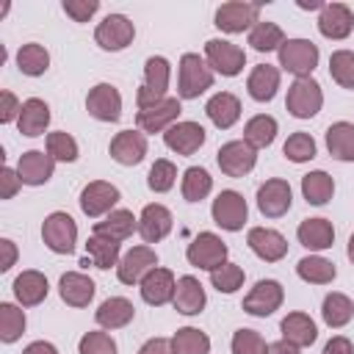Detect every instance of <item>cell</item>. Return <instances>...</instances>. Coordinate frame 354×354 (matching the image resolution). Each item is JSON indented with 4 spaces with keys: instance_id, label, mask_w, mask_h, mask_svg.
<instances>
[{
    "instance_id": "cell-3",
    "label": "cell",
    "mask_w": 354,
    "mask_h": 354,
    "mask_svg": "<svg viewBox=\"0 0 354 354\" xmlns=\"http://www.w3.org/2000/svg\"><path fill=\"white\" fill-rule=\"evenodd\" d=\"M41 241L55 254H72L75 243H77V224H75V218L69 213H64V210L50 213L44 218V224H41Z\"/></svg>"
},
{
    "instance_id": "cell-8",
    "label": "cell",
    "mask_w": 354,
    "mask_h": 354,
    "mask_svg": "<svg viewBox=\"0 0 354 354\" xmlns=\"http://www.w3.org/2000/svg\"><path fill=\"white\" fill-rule=\"evenodd\" d=\"M205 61L213 72H218L224 77H235L246 64V53L227 39H207L205 41Z\"/></svg>"
},
{
    "instance_id": "cell-7",
    "label": "cell",
    "mask_w": 354,
    "mask_h": 354,
    "mask_svg": "<svg viewBox=\"0 0 354 354\" xmlns=\"http://www.w3.org/2000/svg\"><path fill=\"white\" fill-rule=\"evenodd\" d=\"M257 22H260V3L232 0L216 8V28L224 33H243L252 30Z\"/></svg>"
},
{
    "instance_id": "cell-39",
    "label": "cell",
    "mask_w": 354,
    "mask_h": 354,
    "mask_svg": "<svg viewBox=\"0 0 354 354\" xmlns=\"http://www.w3.org/2000/svg\"><path fill=\"white\" fill-rule=\"evenodd\" d=\"M17 66H19L22 75L39 77V75H44L47 66H50V53H47L41 44H36V41L22 44V47L17 50Z\"/></svg>"
},
{
    "instance_id": "cell-11",
    "label": "cell",
    "mask_w": 354,
    "mask_h": 354,
    "mask_svg": "<svg viewBox=\"0 0 354 354\" xmlns=\"http://www.w3.org/2000/svg\"><path fill=\"white\" fill-rule=\"evenodd\" d=\"M133 36H136V28H133V22H130L124 14H108V17L97 25V30H94V41H97L102 50H108V53L124 50V47L133 41Z\"/></svg>"
},
{
    "instance_id": "cell-20",
    "label": "cell",
    "mask_w": 354,
    "mask_h": 354,
    "mask_svg": "<svg viewBox=\"0 0 354 354\" xmlns=\"http://www.w3.org/2000/svg\"><path fill=\"white\" fill-rule=\"evenodd\" d=\"M171 224H174L171 210L166 205L152 202L138 216V235L144 238V243H158V241H163L171 232Z\"/></svg>"
},
{
    "instance_id": "cell-16",
    "label": "cell",
    "mask_w": 354,
    "mask_h": 354,
    "mask_svg": "<svg viewBox=\"0 0 354 354\" xmlns=\"http://www.w3.org/2000/svg\"><path fill=\"white\" fill-rule=\"evenodd\" d=\"M86 111L100 122H119V116H122V94H119V88L111 86V83H97L94 88H88Z\"/></svg>"
},
{
    "instance_id": "cell-19",
    "label": "cell",
    "mask_w": 354,
    "mask_h": 354,
    "mask_svg": "<svg viewBox=\"0 0 354 354\" xmlns=\"http://www.w3.org/2000/svg\"><path fill=\"white\" fill-rule=\"evenodd\" d=\"M111 158L122 166H138L147 158V136L141 130H122L111 138Z\"/></svg>"
},
{
    "instance_id": "cell-10",
    "label": "cell",
    "mask_w": 354,
    "mask_h": 354,
    "mask_svg": "<svg viewBox=\"0 0 354 354\" xmlns=\"http://www.w3.org/2000/svg\"><path fill=\"white\" fill-rule=\"evenodd\" d=\"M216 160H218V169L227 177H246L257 163V149H252L243 138L241 141H227V144L218 147Z\"/></svg>"
},
{
    "instance_id": "cell-42",
    "label": "cell",
    "mask_w": 354,
    "mask_h": 354,
    "mask_svg": "<svg viewBox=\"0 0 354 354\" xmlns=\"http://www.w3.org/2000/svg\"><path fill=\"white\" fill-rule=\"evenodd\" d=\"M213 191V177L202 166H191L183 174V199L185 202H202Z\"/></svg>"
},
{
    "instance_id": "cell-32",
    "label": "cell",
    "mask_w": 354,
    "mask_h": 354,
    "mask_svg": "<svg viewBox=\"0 0 354 354\" xmlns=\"http://www.w3.org/2000/svg\"><path fill=\"white\" fill-rule=\"evenodd\" d=\"M47 124H50V108H47V102L39 100V97L25 100L22 108H19V119H17L19 133L28 136V138H36V136H41L47 130Z\"/></svg>"
},
{
    "instance_id": "cell-21",
    "label": "cell",
    "mask_w": 354,
    "mask_h": 354,
    "mask_svg": "<svg viewBox=\"0 0 354 354\" xmlns=\"http://www.w3.org/2000/svg\"><path fill=\"white\" fill-rule=\"evenodd\" d=\"M163 144L177 155H194L205 144V127L199 122H177L163 133Z\"/></svg>"
},
{
    "instance_id": "cell-48",
    "label": "cell",
    "mask_w": 354,
    "mask_h": 354,
    "mask_svg": "<svg viewBox=\"0 0 354 354\" xmlns=\"http://www.w3.org/2000/svg\"><path fill=\"white\" fill-rule=\"evenodd\" d=\"M174 180H177V166L166 158H158L147 174V185L155 191V194H166L174 188Z\"/></svg>"
},
{
    "instance_id": "cell-54",
    "label": "cell",
    "mask_w": 354,
    "mask_h": 354,
    "mask_svg": "<svg viewBox=\"0 0 354 354\" xmlns=\"http://www.w3.org/2000/svg\"><path fill=\"white\" fill-rule=\"evenodd\" d=\"M19 108H22V102H19L8 88L0 91V122H3V124L19 119Z\"/></svg>"
},
{
    "instance_id": "cell-9",
    "label": "cell",
    "mask_w": 354,
    "mask_h": 354,
    "mask_svg": "<svg viewBox=\"0 0 354 354\" xmlns=\"http://www.w3.org/2000/svg\"><path fill=\"white\" fill-rule=\"evenodd\" d=\"M210 216H213V221H216L221 230L238 232V230H243V224H246L249 207H246V199H243L238 191H221V194L213 199Z\"/></svg>"
},
{
    "instance_id": "cell-46",
    "label": "cell",
    "mask_w": 354,
    "mask_h": 354,
    "mask_svg": "<svg viewBox=\"0 0 354 354\" xmlns=\"http://www.w3.org/2000/svg\"><path fill=\"white\" fill-rule=\"evenodd\" d=\"M329 75L337 86L354 88V53L351 50H335L329 55Z\"/></svg>"
},
{
    "instance_id": "cell-60",
    "label": "cell",
    "mask_w": 354,
    "mask_h": 354,
    "mask_svg": "<svg viewBox=\"0 0 354 354\" xmlns=\"http://www.w3.org/2000/svg\"><path fill=\"white\" fill-rule=\"evenodd\" d=\"M268 354H299V348L288 340H277V343H268Z\"/></svg>"
},
{
    "instance_id": "cell-23",
    "label": "cell",
    "mask_w": 354,
    "mask_h": 354,
    "mask_svg": "<svg viewBox=\"0 0 354 354\" xmlns=\"http://www.w3.org/2000/svg\"><path fill=\"white\" fill-rule=\"evenodd\" d=\"M174 288H177V279L169 268H160L155 266L144 279H141V299L152 307H160L166 301L174 299Z\"/></svg>"
},
{
    "instance_id": "cell-40",
    "label": "cell",
    "mask_w": 354,
    "mask_h": 354,
    "mask_svg": "<svg viewBox=\"0 0 354 354\" xmlns=\"http://www.w3.org/2000/svg\"><path fill=\"white\" fill-rule=\"evenodd\" d=\"M301 194L310 205H326L335 194V180L326 171H310L301 177Z\"/></svg>"
},
{
    "instance_id": "cell-14",
    "label": "cell",
    "mask_w": 354,
    "mask_h": 354,
    "mask_svg": "<svg viewBox=\"0 0 354 354\" xmlns=\"http://www.w3.org/2000/svg\"><path fill=\"white\" fill-rule=\"evenodd\" d=\"M290 202H293V191L288 185V180H266L260 188H257V210L266 216V218H279L290 210Z\"/></svg>"
},
{
    "instance_id": "cell-50",
    "label": "cell",
    "mask_w": 354,
    "mask_h": 354,
    "mask_svg": "<svg viewBox=\"0 0 354 354\" xmlns=\"http://www.w3.org/2000/svg\"><path fill=\"white\" fill-rule=\"evenodd\" d=\"M210 285L218 293H235L243 285V268L235 263H224L216 271H210Z\"/></svg>"
},
{
    "instance_id": "cell-53",
    "label": "cell",
    "mask_w": 354,
    "mask_h": 354,
    "mask_svg": "<svg viewBox=\"0 0 354 354\" xmlns=\"http://www.w3.org/2000/svg\"><path fill=\"white\" fill-rule=\"evenodd\" d=\"M100 8V0H64V11L75 22H88Z\"/></svg>"
},
{
    "instance_id": "cell-2",
    "label": "cell",
    "mask_w": 354,
    "mask_h": 354,
    "mask_svg": "<svg viewBox=\"0 0 354 354\" xmlns=\"http://www.w3.org/2000/svg\"><path fill=\"white\" fill-rule=\"evenodd\" d=\"M169 75H171V66H169V61L163 55H149L147 58V64H144V86L136 94L138 111H147V108H152V105L166 100Z\"/></svg>"
},
{
    "instance_id": "cell-61",
    "label": "cell",
    "mask_w": 354,
    "mask_h": 354,
    "mask_svg": "<svg viewBox=\"0 0 354 354\" xmlns=\"http://www.w3.org/2000/svg\"><path fill=\"white\" fill-rule=\"evenodd\" d=\"M296 6H299V8H310V11H315V8H324L326 3H321V0H296Z\"/></svg>"
},
{
    "instance_id": "cell-33",
    "label": "cell",
    "mask_w": 354,
    "mask_h": 354,
    "mask_svg": "<svg viewBox=\"0 0 354 354\" xmlns=\"http://www.w3.org/2000/svg\"><path fill=\"white\" fill-rule=\"evenodd\" d=\"M47 277L41 271H22L17 279H14V296L22 307H36L47 299Z\"/></svg>"
},
{
    "instance_id": "cell-55",
    "label": "cell",
    "mask_w": 354,
    "mask_h": 354,
    "mask_svg": "<svg viewBox=\"0 0 354 354\" xmlns=\"http://www.w3.org/2000/svg\"><path fill=\"white\" fill-rule=\"evenodd\" d=\"M19 185H22V180H19L17 169L3 166V169H0V199H11V196L19 191Z\"/></svg>"
},
{
    "instance_id": "cell-47",
    "label": "cell",
    "mask_w": 354,
    "mask_h": 354,
    "mask_svg": "<svg viewBox=\"0 0 354 354\" xmlns=\"http://www.w3.org/2000/svg\"><path fill=\"white\" fill-rule=\"evenodd\" d=\"M282 155L288 160H293V163H307V160L315 158V138L310 133H301L299 130V133L288 136V141L282 147Z\"/></svg>"
},
{
    "instance_id": "cell-57",
    "label": "cell",
    "mask_w": 354,
    "mask_h": 354,
    "mask_svg": "<svg viewBox=\"0 0 354 354\" xmlns=\"http://www.w3.org/2000/svg\"><path fill=\"white\" fill-rule=\"evenodd\" d=\"M324 354H354V346H351V340H348V337L335 335V337L324 346Z\"/></svg>"
},
{
    "instance_id": "cell-59",
    "label": "cell",
    "mask_w": 354,
    "mask_h": 354,
    "mask_svg": "<svg viewBox=\"0 0 354 354\" xmlns=\"http://www.w3.org/2000/svg\"><path fill=\"white\" fill-rule=\"evenodd\" d=\"M22 354H58V348L53 343H47V340H33V343H28L22 348Z\"/></svg>"
},
{
    "instance_id": "cell-44",
    "label": "cell",
    "mask_w": 354,
    "mask_h": 354,
    "mask_svg": "<svg viewBox=\"0 0 354 354\" xmlns=\"http://www.w3.org/2000/svg\"><path fill=\"white\" fill-rule=\"evenodd\" d=\"M86 252L91 257V263L97 268H111V266H119V243L116 241H108V238H100V235H91L86 241Z\"/></svg>"
},
{
    "instance_id": "cell-34",
    "label": "cell",
    "mask_w": 354,
    "mask_h": 354,
    "mask_svg": "<svg viewBox=\"0 0 354 354\" xmlns=\"http://www.w3.org/2000/svg\"><path fill=\"white\" fill-rule=\"evenodd\" d=\"M246 88H249V97L257 102L274 100V94L279 88V69L271 64H257L246 77Z\"/></svg>"
},
{
    "instance_id": "cell-30",
    "label": "cell",
    "mask_w": 354,
    "mask_h": 354,
    "mask_svg": "<svg viewBox=\"0 0 354 354\" xmlns=\"http://www.w3.org/2000/svg\"><path fill=\"white\" fill-rule=\"evenodd\" d=\"M205 113H207V119H210L218 130H230V127L241 119V100H238L235 94H230V91H218V94H213V97L207 100Z\"/></svg>"
},
{
    "instance_id": "cell-49",
    "label": "cell",
    "mask_w": 354,
    "mask_h": 354,
    "mask_svg": "<svg viewBox=\"0 0 354 354\" xmlns=\"http://www.w3.org/2000/svg\"><path fill=\"white\" fill-rule=\"evenodd\" d=\"M47 152H50L53 160L72 163V160H77V141L69 133H64V130L47 133Z\"/></svg>"
},
{
    "instance_id": "cell-51",
    "label": "cell",
    "mask_w": 354,
    "mask_h": 354,
    "mask_svg": "<svg viewBox=\"0 0 354 354\" xmlns=\"http://www.w3.org/2000/svg\"><path fill=\"white\" fill-rule=\"evenodd\" d=\"M232 354H268V343L254 329H238L232 335Z\"/></svg>"
},
{
    "instance_id": "cell-28",
    "label": "cell",
    "mask_w": 354,
    "mask_h": 354,
    "mask_svg": "<svg viewBox=\"0 0 354 354\" xmlns=\"http://www.w3.org/2000/svg\"><path fill=\"white\" fill-rule=\"evenodd\" d=\"M133 318H136V307H133V301L124 299V296H111V299H105V301L97 307V313H94V321H97L102 329H122V326H127Z\"/></svg>"
},
{
    "instance_id": "cell-24",
    "label": "cell",
    "mask_w": 354,
    "mask_h": 354,
    "mask_svg": "<svg viewBox=\"0 0 354 354\" xmlns=\"http://www.w3.org/2000/svg\"><path fill=\"white\" fill-rule=\"evenodd\" d=\"M354 28V14L346 3H326L318 14V30L326 39H346Z\"/></svg>"
},
{
    "instance_id": "cell-36",
    "label": "cell",
    "mask_w": 354,
    "mask_h": 354,
    "mask_svg": "<svg viewBox=\"0 0 354 354\" xmlns=\"http://www.w3.org/2000/svg\"><path fill=\"white\" fill-rule=\"evenodd\" d=\"M296 274L310 285H329L337 277V268L332 260H326L321 254H307L296 263Z\"/></svg>"
},
{
    "instance_id": "cell-41",
    "label": "cell",
    "mask_w": 354,
    "mask_h": 354,
    "mask_svg": "<svg viewBox=\"0 0 354 354\" xmlns=\"http://www.w3.org/2000/svg\"><path fill=\"white\" fill-rule=\"evenodd\" d=\"M249 44L252 50L257 53H271V50H279L285 44V33L277 22H257L252 30H249Z\"/></svg>"
},
{
    "instance_id": "cell-35",
    "label": "cell",
    "mask_w": 354,
    "mask_h": 354,
    "mask_svg": "<svg viewBox=\"0 0 354 354\" xmlns=\"http://www.w3.org/2000/svg\"><path fill=\"white\" fill-rule=\"evenodd\" d=\"M326 149L335 160L351 163L354 160V124L351 122H335L326 130Z\"/></svg>"
},
{
    "instance_id": "cell-26",
    "label": "cell",
    "mask_w": 354,
    "mask_h": 354,
    "mask_svg": "<svg viewBox=\"0 0 354 354\" xmlns=\"http://www.w3.org/2000/svg\"><path fill=\"white\" fill-rule=\"evenodd\" d=\"M94 290H97L94 279L80 271H66L58 282V293L69 307H88V301L94 299Z\"/></svg>"
},
{
    "instance_id": "cell-37",
    "label": "cell",
    "mask_w": 354,
    "mask_h": 354,
    "mask_svg": "<svg viewBox=\"0 0 354 354\" xmlns=\"http://www.w3.org/2000/svg\"><path fill=\"white\" fill-rule=\"evenodd\" d=\"M274 138H277V119L268 116V113H257V116H252V119L243 124V141H246L252 149L271 147Z\"/></svg>"
},
{
    "instance_id": "cell-1",
    "label": "cell",
    "mask_w": 354,
    "mask_h": 354,
    "mask_svg": "<svg viewBox=\"0 0 354 354\" xmlns=\"http://www.w3.org/2000/svg\"><path fill=\"white\" fill-rule=\"evenodd\" d=\"M213 86V69L207 66L205 58L196 53H185L180 58V72H177V94L180 100H196Z\"/></svg>"
},
{
    "instance_id": "cell-31",
    "label": "cell",
    "mask_w": 354,
    "mask_h": 354,
    "mask_svg": "<svg viewBox=\"0 0 354 354\" xmlns=\"http://www.w3.org/2000/svg\"><path fill=\"white\" fill-rule=\"evenodd\" d=\"M296 238L310 252H324L335 243V227L326 218H304L296 230Z\"/></svg>"
},
{
    "instance_id": "cell-27",
    "label": "cell",
    "mask_w": 354,
    "mask_h": 354,
    "mask_svg": "<svg viewBox=\"0 0 354 354\" xmlns=\"http://www.w3.org/2000/svg\"><path fill=\"white\" fill-rule=\"evenodd\" d=\"M136 230H138V218H136L130 210L119 207V210H111L102 221H97L91 235H100V238H108V241L122 243V241L130 238Z\"/></svg>"
},
{
    "instance_id": "cell-4",
    "label": "cell",
    "mask_w": 354,
    "mask_h": 354,
    "mask_svg": "<svg viewBox=\"0 0 354 354\" xmlns=\"http://www.w3.org/2000/svg\"><path fill=\"white\" fill-rule=\"evenodd\" d=\"M277 53L279 66L296 77H310L318 66V44H313L310 39H285V44Z\"/></svg>"
},
{
    "instance_id": "cell-58",
    "label": "cell",
    "mask_w": 354,
    "mask_h": 354,
    "mask_svg": "<svg viewBox=\"0 0 354 354\" xmlns=\"http://www.w3.org/2000/svg\"><path fill=\"white\" fill-rule=\"evenodd\" d=\"M0 249H3V260H0V271H8V268L14 266V260H17V246H14V241H8V238H3V241H0Z\"/></svg>"
},
{
    "instance_id": "cell-56",
    "label": "cell",
    "mask_w": 354,
    "mask_h": 354,
    "mask_svg": "<svg viewBox=\"0 0 354 354\" xmlns=\"http://www.w3.org/2000/svg\"><path fill=\"white\" fill-rule=\"evenodd\" d=\"M138 354H174V346L166 337H152L138 348Z\"/></svg>"
},
{
    "instance_id": "cell-29",
    "label": "cell",
    "mask_w": 354,
    "mask_h": 354,
    "mask_svg": "<svg viewBox=\"0 0 354 354\" xmlns=\"http://www.w3.org/2000/svg\"><path fill=\"white\" fill-rule=\"evenodd\" d=\"M279 332H282V340L293 343L296 348L313 346L318 337V326L307 313H288L279 324Z\"/></svg>"
},
{
    "instance_id": "cell-45",
    "label": "cell",
    "mask_w": 354,
    "mask_h": 354,
    "mask_svg": "<svg viewBox=\"0 0 354 354\" xmlns=\"http://www.w3.org/2000/svg\"><path fill=\"white\" fill-rule=\"evenodd\" d=\"M22 332H25V313L17 304L3 301L0 304V340L14 343V340H19Z\"/></svg>"
},
{
    "instance_id": "cell-38",
    "label": "cell",
    "mask_w": 354,
    "mask_h": 354,
    "mask_svg": "<svg viewBox=\"0 0 354 354\" xmlns=\"http://www.w3.org/2000/svg\"><path fill=\"white\" fill-rule=\"evenodd\" d=\"M321 315H324V324H326V326L340 329V326H346V324L351 321L354 304H351V299H348L346 293L332 290V293H326V299H324V304H321Z\"/></svg>"
},
{
    "instance_id": "cell-43",
    "label": "cell",
    "mask_w": 354,
    "mask_h": 354,
    "mask_svg": "<svg viewBox=\"0 0 354 354\" xmlns=\"http://www.w3.org/2000/svg\"><path fill=\"white\" fill-rule=\"evenodd\" d=\"M174 354H210V337L196 326H183L171 337Z\"/></svg>"
},
{
    "instance_id": "cell-15",
    "label": "cell",
    "mask_w": 354,
    "mask_h": 354,
    "mask_svg": "<svg viewBox=\"0 0 354 354\" xmlns=\"http://www.w3.org/2000/svg\"><path fill=\"white\" fill-rule=\"evenodd\" d=\"M116 202H119V188L113 183H105V180H94L80 191V210L88 218L108 216Z\"/></svg>"
},
{
    "instance_id": "cell-6",
    "label": "cell",
    "mask_w": 354,
    "mask_h": 354,
    "mask_svg": "<svg viewBox=\"0 0 354 354\" xmlns=\"http://www.w3.org/2000/svg\"><path fill=\"white\" fill-rule=\"evenodd\" d=\"M227 254H230V249L216 232H199L185 249L188 263L202 268V271H216L218 266L227 263Z\"/></svg>"
},
{
    "instance_id": "cell-17",
    "label": "cell",
    "mask_w": 354,
    "mask_h": 354,
    "mask_svg": "<svg viewBox=\"0 0 354 354\" xmlns=\"http://www.w3.org/2000/svg\"><path fill=\"white\" fill-rule=\"evenodd\" d=\"M183 105H180V97H166L163 102L147 108V111H138L136 116V124L138 130L147 136V133H166L171 124H177V116H180Z\"/></svg>"
},
{
    "instance_id": "cell-62",
    "label": "cell",
    "mask_w": 354,
    "mask_h": 354,
    "mask_svg": "<svg viewBox=\"0 0 354 354\" xmlns=\"http://www.w3.org/2000/svg\"><path fill=\"white\" fill-rule=\"evenodd\" d=\"M346 254H348V260L354 263V232H351V238H348V249H346Z\"/></svg>"
},
{
    "instance_id": "cell-18",
    "label": "cell",
    "mask_w": 354,
    "mask_h": 354,
    "mask_svg": "<svg viewBox=\"0 0 354 354\" xmlns=\"http://www.w3.org/2000/svg\"><path fill=\"white\" fill-rule=\"evenodd\" d=\"M246 243L249 249L266 260V263H279L285 254H288V241L282 232L271 230V227H252L249 235H246Z\"/></svg>"
},
{
    "instance_id": "cell-13",
    "label": "cell",
    "mask_w": 354,
    "mask_h": 354,
    "mask_svg": "<svg viewBox=\"0 0 354 354\" xmlns=\"http://www.w3.org/2000/svg\"><path fill=\"white\" fill-rule=\"evenodd\" d=\"M282 299H285V290H282V285L277 279H260L243 296V310L249 315L266 318V315H271V313H277L282 307Z\"/></svg>"
},
{
    "instance_id": "cell-25",
    "label": "cell",
    "mask_w": 354,
    "mask_h": 354,
    "mask_svg": "<svg viewBox=\"0 0 354 354\" xmlns=\"http://www.w3.org/2000/svg\"><path fill=\"white\" fill-rule=\"evenodd\" d=\"M171 304H174V310L183 313V315H196V313H202L205 304H207V296H205L202 282H199L196 277H191V274L180 277V279H177V288H174Z\"/></svg>"
},
{
    "instance_id": "cell-5",
    "label": "cell",
    "mask_w": 354,
    "mask_h": 354,
    "mask_svg": "<svg viewBox=\"0 0 354 354\" xmlns=\"http://www.w3.org/2000/svg\"><path fill=\"white\" fill-rule=\"evenodd\" d=\"M324 105V91L313 77H296L288 86V97H285V108L290 111V116L296 119H313Z\"/></svg>"
},
{
    "instance_id": "cell-22",
    "label": "cell",
    "mask_w": 354,
    "mask_h": 354,
    "mask_svg": "<svg viewBox=\"0 0 354 354\" xmlns=\"http://www.w3.org/2000/svg\"><path fill=\"white\" fill-rule=\"evenodd\" d=\"M55 171V160L50 158V152L41 149H30L19 155L17 163V174L22 180V185H44Z\"/></svg>"
},
{
    "instance_id": "cell-12",
    "label": "cell",
    "mask_w": 354,
    "mask_h": 354,
    "mask_svg": "<svg viewBox=\"0 0 354 354\" xmlns=\"http://www.w3.org/2000/svg\"><path fill=\"white\" fill-rule=\"evenodd\" d=\"M158 266V254L152 246L141 243V246H133L130 252H124V257L119 260L116 266V277L119 282L124 285H141V279Z\"/></svg>"
},
{
    "instance_id": "cell-52",
    "label": "cell",
    "mask_w": 354,
    "mask_h": 354,
    "mask_svg": "<svg viewBox=\"0 0 354 354\" xmlns=\"http://www.w3.org/2000/svg\"><path fill=\"white\" fill-rule=\"evenodd\" d=\"M77 354H116V340L108 332H86L77 343Z\"/></svg>"
}]
</instances>
